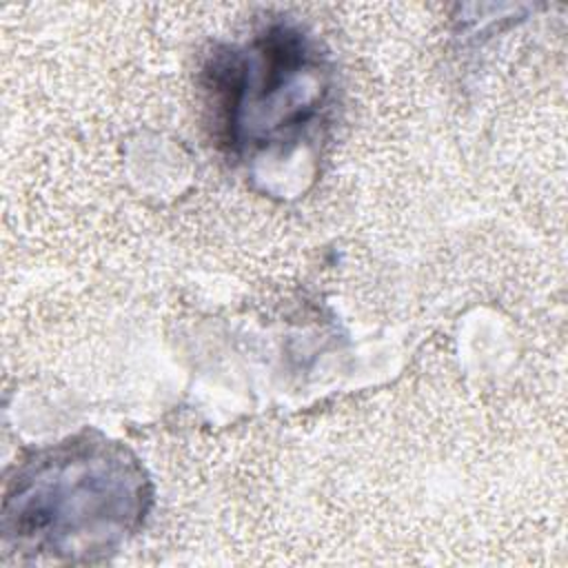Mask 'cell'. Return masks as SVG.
Wrapping results in <instances>:
<instances>
[{
	"label": "cell",
	"mask_w": 568,
	"mask_h": 568,
	"mask_svg": "<svg viewBox=\"0 0 568 568\" xmlns=\"http://www.w3.org/2000/svg\"><path fill=\"white\" fill-rule=\"evenodd\" d=\"M211 89L231 146L284 142L320 109L324 64L302 31L280 24L213 60Z\"/></svg>",
	"instance_id": "cell-2"
},
{
	"label": "cell",
	"mask_w": 568,
	"mask_h": 568,
	"mask_svg": "<svg viewBox=\"0 0 568 568\" xmlns=\"http://www.w3.org/2000/svg\"><path fill=\"white\" fill-rule=\"evenodd\" d=\"M146 479L135 459L104 439H71L27 462L9 481L4 541L18 550L93 555L142 519Z\"/></svg>",
	"instance_id": "cell-1"
}]
</instances>
